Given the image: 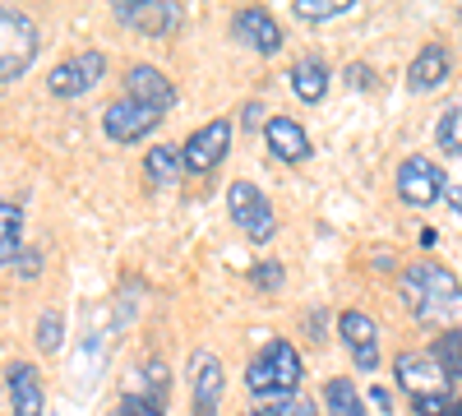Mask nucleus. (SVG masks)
<instances>
[{"label": "nucleus", "mask_w": 462, "mask_h": 416, "mask_svg": "<svg viewBox=\"0 0 462 416\" xmlns=\"http://www.w3.org/2000/svg\"><path fill=\"white\" fill-rule=\"evenodd\" d=\"M402 300L420 324H430L439 333L462 324V282L444 269V263H430V259L416 263L402 278Z\"/></svg>", "instance_id": "nucleus-1"}, {"label": "nucleus", "mask_w": 462, "mask_h": 416, "mask_svg": "<svg viewBox=\"0 0 462 416\" xmlns=\"http://www.w3.org/2000/svg\"><path fill=\"white\" fill-rule=\"evenodd\" d=\"M300 356L291 343H282V337H273L245 370V384L259 393V398H291L296 384H300Z\"/></svg>", "instance_id": "nucleus-2"}, {"label": "nucleus", "mask_w": 462, "mask_h": 416, "mask_svg": "<svg viewBox=\"0 0 462 416\" xmlns=\"http://www.w3.org/2000/svg\"><path fill=\"white\" fill-rule=\"evenodd\" d=\"M37 23L19 10L0 5V84H14L19 74L37 60Z\"/></svg>", "instance_id": "nucleus-3"}, {"label": "nucleus", "mask_w": 462, "mask_h": 416, "mask_svg": "<svg viewBox=\"0 0 462 416\" xmlns=\"http://www.w3.org/2000/svg\"><path fill=\"white\" fill-rule=\"evenodd\" d=\"M226 208H231V222H236L250 241H268L278 232L273 204H268V195L259 190V185H250V180H231L226 185Z\"/></svg>", "instance_id": "nucleus-4"}, {"label": "nucleus", "mask_w": 462, "mask_h": 416, "mask_svg": "<svg viewBox=\"0 0 462 416\" xmlns=\"http://www.w3.org/2000/svg\"><path fill=\"white\" fill-rule=\"evenodd\" d=\"M102 74H106V56L102 51H79V56L60 60L47 74V88L56 97H84V93H93L102 84Z\"/></svg>", "instance_id": "nucleus-5"}, {"label": "nucleus", "mask_w": 462, "mask_h": 416, "mask_svg": "<svg viewBox=\"0 0 462 416\" xmlns=\"http://www.w3.org/2000/svg\"><path fill=\"white\" fill-rule=\"evenodd\" d=\"M393 370H398V384H402L411 398H444L448 384H453L430 352H402V356L393 361Z\"/></svg>", "instance_id": "nucleus-6"}, {"label": "nucleus", "mask_w": 462, "mask_h": 416, "mask_svg": "<svg viewBox=\"0 0 462 416\" xmlns=\"http://www.w3.org/2000/svg\"><path fill=\"white\" fill-rule=\"evenodd\" d=\"M158 121H162V111H152V106H143L134 97H121V102H111L102 111V130H106L111 143H139Z\"/></svg>", "instance_id": "nucleus-7"}, {"label": "nucleus", "mask_w": 462, "mask_h": 416, "mask_svg": "<svg viewBox=\"0 0 462 416\" xmlns=\"http://www.w3.org/2000/svg\"><path fill=\"white\" fill-rule=\"evenodd\" d=\"M226 148H231V121H208L204 130H195L185 139L180 148V158H185V171H213L222 158H226Z\"/></svg>", "instance_id": "nucleus-8"}, {"label": "nucleus", "mask_w": 462, "mask_h": 416, "mask_svg": "<svg viewBox=\"0 0 462 416\" xmlns=\"http://www.w3.org/2000/svg\"><path fill=\"white\" fill-rule=\"evenodd\" d=\"M398 195H402L407 204H416V208L435 204L439 195H448L444 171H439L430 158H407V162L398 167Z\"/></svg>", "instance_id": "nucleus-9"}, {"label": "nucleus", "mask_w": 462, "mask_h": 416, "mask_svg": "<svg viewBox=\"0 0 462 416\" xmlns=\"http://www.w3.org/2000/svg\"><path fill=\"white\" fill-rule=\"evenodd\" d=\"M116 19L148 32V37H158V32H171L180 23V5L176 0H121V5H116Z\"/></svg>", "instance_id": "nucleus-10"}, {"label": "nucleus", "mask_w": 462, "mask_h": 416, "mask_svg": "<svg viewBox=\"0 0 462 416\" xmlns=\"http://www.w3.org/2000/svg\"><path fill=\"white\" fill-rule=\"evenodd\" d=\"M231 37H236V42H245L250 51H259V56L282 51V28H278V19L268 14V10H259V5H250V10H241L236 19H231Z\"/></svg>", "instance_id": "nucleus-11"}, {"label": "nucleus", "mask_w": 462, "mask_h": 416, "mask_svg": "<svg viewBox=\"0 0 462 416\" xmlns=\"http://www.w3.org/2000/svg\"><path fill=\"white\" fill-rule=\"evenodd\" d=\"M337 333H342V343L352 347V361L361 365V370H374L379 365V328H374V319L370 315H361V310H342L337 315Z\"/></svg>", "instance_id": "nucleus-12"}, {"label": "nucleus", "mask_w": 462, "mask_h": 416, "mask_svg": "<svg viewBox=\"0 0 462 416\" xmlns=\"http://www.w3.org/2000/svg\"><path fill=\"white\" fill-rule=\"evenodd\" d=\"M125 97H134V102H143V106H152V111H171V106H176L171 79H167L162 69H152V65H134V69L125 74Z\"/></svg>", "instance_id": "nucleus-13"}, {"label": "nucleus", "mask_w": 462, "mask_h": 416, "mask_svg": "<svg viewBox=\"0 0 462 416\" xmlns=\"http://www.w3.org/2000/svg\"><path fill=\"white\" fill-rule=\"evenodd\" d=\"M5 389H10V407H14V416H42L47 393H42V380H37V370H32V365L14 361V365L5 370Z\"/></svg>", "instance_id": "nucleus-14"}, {"label": "nucleus", "mask_w": 462, "mask_h": 416, "mask_svg": "<svg viewBox=\"0 0 462 416\" xmlns=\"http://www.w3.org/2000/svg\"><path fill=\"white\" fill-rule=\"evenodd\" d=\"M222 393H226L222 361H217L213 352H199V356H195V411H199V416H217Z\"/></svg>", "instance_id": "nucleus-15"}, {"label": "nucleus", "mask_w": 462, "mask_h": 416, "mask_svg": "<svg viewBox=\"0 0 462 416\" xmlns=\"http://www.w3.org/2000/svg\"><path fill=\"white\" fill-rule=\"evenodd\" d=\"M263 139H268V148H273L282 162H305L310 158V134H305L291 116H268L263 121Z\"/></svg>", "instance_id": "nucleus-16"}, {"label": "nucleus", "mask_w": 462, "mask_h": 416, "mask_svg": "<svg viewBox=\"0 0 462 416\" xmlns=\"http://www.w3.org/2000/svg\"><path fill=\"white\" fill-rule=\"evenodd\" d=\"M448 51L439 47V42H426L416 51V60L407 65V84L416 88V93H430V88H439L444 79H448Z\"/></svg>", "instance_id": "nucleus-17"}, {"label": "nucleus", "mask_w": 462, "mask_h": 416, "mask_svg": "<svg viewBox=\"0 0 462 416\" xmlns=\"http://www.w3.org/2000/svg\"><path fill=\"white\" fill-rule=\"evenodd\" d=\"M143 176H148V185H152V190H171V185L185 176V158H180V148H171V143L148 148Z\"/></svg>", "instance_id": "nucleus-18"}, {"label": "nucleus", "mask_w": 462, "mask_h": 416, "mask_svg": "<svg viewBox=\"0 0 462 416\" xmlns=\"http://www.w3.org/2000/svg\"><path fill=\"white\" fill-rule=\"evenodd\" d=\"M291 93L300 97V102H319L324 93H328V84H333V74H328V65L324 60H315V56H305V60H296L291 65Z\"/></svg>", "instance_id": "nucleus-19"}, {"label": "nucleus", "mask_w": 462, "mask_h": 416, "mask_svg": "<svg viewBox=\"0 0 462 416\" xmlns=\"http://www.w3.org/2000/svg\"><path fill=\"white\" fill-rule=\"evenodd\" d=\"M19 254H23V213L19 204L0 199V269H10Z\"/></svg>", "instance_id": "nucleus-20"}, {"label": "nucleus", "mask_w": 462, "mask_h": 416, "mask_svg": "<svg viewBox=\"0 0 462 416\" xmlns=\"http://www.w3.org/2000/svg\"><path fill=\"white\" fill-rule=\"evenodd\" d=\"M430 356L439 361V370L448 374V380H462V328L439 333V337H435V347H430Z\"/></svg>", "instance_id": "nucleus-21"}, {"label": "nucleus", "mask_w": 462, "mask_h": 416, "mask_svg": "<svg viewBox=\"0 0 462 416\" xmlns=\"http://www.w3.org/2000/svg\"><path fill=\"white\" fill-rule=\"evenodd\" d=\"M324 402H328V416H365L352 380H328L324 384Z\"/></svg>", "instance_id": "nucleus-22"}, {"label": "nucleus", "mask_w": 462, "mask_h": 416, "mask_svg": "<svg viewBox=\"0 0 462 416\" xmlns=\"http://www.w3.org/2000/svg\"><path fill=\"white\" fill-rule=\"evenodd\" d=\"M356 0H296V19H305V23H324V19H337V14H346Z\"/></svg>", "instance_id": "nucleus-23"}, {"label": "nucleus", "mask_w": 462, "mask_h": 416, "mask_svg": "<svg viewBox=\"0 0 462 416\" xmlns=\"http://www.w3.org/2000/svg\"><path fill=\"white\" fill-rule=\"evenodd\" d=\"M435 139H439V148H444V153L462 158V106L444 111V121L435 125Z\"/></svg>", "instance_id": "nucleus-24"}, {"label": "nucleus", "mask_w": 462, "mask_h": 416, "mask_svg": "<svg viewBox=\"0 0 462 416\" xmlns=\"http://www.w3.org/2000/svg\"><path fill=\"white\" fill-rule=\"evenodd\" d=\"M60 337H65V319H60L56 310H42V319H37V347H42V352H56Z\"/></svg>", "instance_id": "nucleus-25"}, {"label": "nucleus", "mask_w": 462, "mask_h": 416, "mask_svg": "<svg viewBox=\"0 0 462 416\" xmlns=\"http://www.w3.org/2000/svg\"><path fill=\"white\" fill-rule=\"evenodd\" d=\"M250 416H315V407L310 402H305V398H273V402H268V407H254Z\"/></svg>", "instance_id": "nucleus-26"}, {"label": "nucleus", "mask_w": 462, "mask_h": 416, "mask_svg": "<svg viewBox=\"0 0 462 416\" xmlns=\"http://www.w3.org/2000/svg\"><path fill=\"white\" fill-rule=\"evenodd\" d=\"M250 282L263 287V291H278V287H282V263H278V259H263L259 269H250Z\"/></svg>", "instance_id": "nucleus-27"}, {"label": "nucleus", "mask_w": 462, "mask_h": 416, "mask_svg": "<svg viewBox=\"0 0 462 416\" xmlns=\"http://www.w3.org/2000/svg\"><path fill=\"white\" fill-rule=\"evenodd\" d=\"M116 416H162V407L152 402V398H134V393H125L121 407H116Z\"/></svg>", "instance_id": "nucleus-28"}, {"label": "nucleus", "mask_w": 462, "mask_h": 416, "mask_svg": "<svg viewBox=\"0 0 462 416\" xmlns=\"http://www.w3.org/2000/svg\"><path fill=\"white\" fill-rule=\"evenodd\" d=\"M411 407H416V416H457V402H448V398H411Z\"/></svg>", "instance_id": "nucleus-29"}, {"label": "nucleus", "mask_w": 462, "mask_h": 416, "mask_svg": "<svg viewBox=\"0 0 462 416\" xmlns=\"http://www.w3.org/2000/svg\"><path fill=\"white\" fill-rule=\"evenodd\" d=\"M19 273H23V278L42 273V254H37V250H23V254H19Z\"/></svg>", "instance_id": "nucleus-30"}, {"label": "nucleus", "mask_w": 462, "mask_h": 416, "mask_svg": "<svg viewBox=\"0 0 462 416\" xmlns=\"http://www.w3.org/2000/svg\"><path fill=\"white\" fill-rule=\"evenodd\" d=\"M346 74H352V84H356V88H365V84H374V74H370L365 65H352V69H346Z\"/></svg>", "instance_id": "nucleus-31"}, {"label": "nucleus", "mask_w": 462, "mask_h": 416, "mask_svg": "<svg viewBox=\"0 0 462 416\" xmlns=\"http://www.w3.org/2000/svg\"><path fill=\"white\" fill-rule=\"evenodd\" d=\"M259 116H263V106L250 102V106H245V125H259Z\"/></svg>", "instance_id": "nucleus-32"}, {"label": "nucleus", "mask_w": 462, "mask_h": 416, "mask_svg": "<svg viewBox=\"0 0 462 416\" xmlns=\"http://www.w3.org/2000/svg\"><path fill=\"white\" fill-rule=\"evenodd\" d=\"M448 204H453V213H462V185H453V190H448Z\"/></svg>", "instance_id": "nucleus-33"}, {"label": "nucleus", "mask_w": 462, "mask_h": 416, "mask_svg": "<svg viewBox=\"0 0 462 416\" xmlns=\"http://www.w3.org/2000/svg\"><path fill=\"white\" fill-rule=\"evenodd\" d=\"M457 416H462V402H457Z\"/></svg>", "instance_id": "nucleus-34"}]
</instances>
